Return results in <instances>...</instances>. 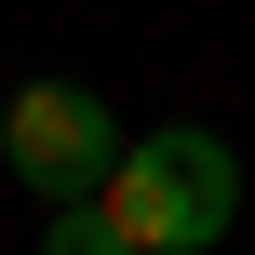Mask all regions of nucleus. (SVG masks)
I'll use <instances>...</instances> for the list:
<instances>
[{
    "label": "nucleus",
    "mask_w": 255,
    "mask_h": 255,
    "mask_svg": "<svg viewBox=\"0 0 255 255\" xmlns=\"http://www.w3.org/2000/svg\"><path fill=\"white\" fill-rule=\"evenodd\" d=\"M0 161H13L40 202H67V188H94V175L121 161V121H108L94 81H13V108H0Z\"/></svg>",
    "instance_id": "f03ea898"
},
{
    "label": "nucleus",
    "mask_w": 255,
    "mask_h": 255,
    "mask_svg": "<svg viewBox=\"0 0 255 255\" xmlns=\"http://www.w3.org/2000/svg\"><path fill=\"white\" fill-rule=\"evenodd\" d=\"M94 202H108L121 255H202V242L242 229V161H229V134L161 121V134H121V161L94 175Z\"/></svg>",
    "instance_id": "f257e3e1"
}]
</instances>
